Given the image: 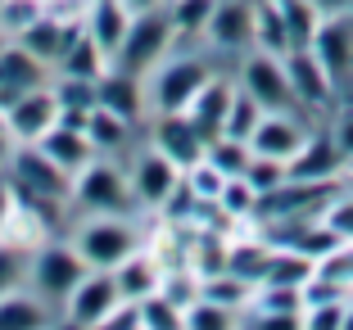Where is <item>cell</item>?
Wrapping results in <instances>:
<instances>
[{
    "label": "cell",
    "instance_id": "23",
    "mask_svg": "<svg viewBox=\"0 0 353 330\" xmlns=\"http://www.w3.org/2000/svg\"><path fill=\"white\" fill-rule=\"evenodd\" d=\"M114 280H118V294H123V299H145V294H154L159 285H163V267H159V258L154 254H150L145 245L136 249L132 258H123L114 267Z\"/></svg>",
    "mask_w": 353,
    "mask_h": 330
},
{
    "label": "cell",
    "instance_id": "39",
    "mask_svg": "<svg viewBox=\"0 0 353 330\" xmlns=\"http://www.w3.org/2000/svg\"><path fill=\"white\" fill-rule=\"evenodd\" d=\"M353 299V294H349ZM349 299H335V303H308L303 308V330H344V308Z\"/></svg>",
    "mask_w": 353,
    "mask_h": 330
},
{
    "label": "cell",
    "instance_id": "26",
    "mask_svg": "<svg viewBox=\"0 0 353 330\" xmlns=\"http://www.w3.org/2000/svg\"><path fill=\"white\" fill-rule=\"evenodd\" d=\"M272 254H276V245H272L268 236L263 240H231V258H227V271L240 280H250V285H259L263 271H268Z\"/></svg>",
    "mask_w": 353,
    "mask_h": 330
},
{
    "label": "cell",
    "instance_id": "20",
    "mask_svg": "<svg viewBox=\"0 0 353 330\" xmlns=\"http://www.w3.org/2000/svg\"><path fill=\"white\" fill-rule=\"evenodd\" d=\"M50 77H54V68L46 59H37L23 41H14V37L5 41V50H0V86L32 91V86H46Z\"/></svg>",
    "mask_w": 353,
    "mask_h": 330
},
{
    "label": "cell",
    "instance_id": "37",
    "mask_svg": "<svg viewBox=\"0 0 353 330\" xmlns=\"http://www.w3.org/2000/svg\"><path fill=\"white\" fill-rule=\"evenodd\" d=\"M28 262H32L28 249L10 245V240H0V294H10V289L28 285Z\"/></svg>",
    "mask_w": 353,
    "mask_h": 330
},
{
    "label": "cell",
    "instance_id": "6",
    "mask_svg": "<svg viewBox=\"0 0 353 330\" xmlns=\"http://www.w3.org/2000/svg\"><path fill=\"white\" fill-rule=\"evenodd\" d=\"M236 82L263 104V109H276V114H303L299 100H294V86L285 77V54H268V50H245L236 63ZM308 118V114H303Z\"/></svg>",
    "mask_w": 353,
    "mask_h": 330
},
{
    "label": "cell",
    "instance_id": "28",
    "mask_svg": "<svg viewBox=\"0 0 353 330\" xmlns=\"http://www.w3.org/2000/svg\"><path fill=\"white\" fill-rule=\"evenodd\" d=\"M312 271H317V262L308 258V254H299V249L290 245H276V254H272L268 271H263L259 285H294L303 289V280H312Z\"/></svg>",
    "mask_w": 353,
    "mask_h": 330
},
{
    "label": "cell",
    "instance_id": "10",
    "mask_svg": "<svg viewBox=\"0 0 353 330\" xmlns=\"http://www.w3.org/2000/svg\"><path fill=\"white\" fill-rule=\"evenodd\" d=\"M199 45L218 54H245L254 50V0H218Z\"/></svg>",
    "mask_w": 353,
    "mask_h": 330
},
{
    "label": "cell",
    "instance_id": "21",
    "mask_svg": "<svg viewBox=\"0 0 353 330\" xmlns=\"http://www.w3.org/2000/svg\"><path fill=\"white\" fill-rule=\"evenodd\" d=\"M37 145H41L46 154H50L54 163L63 167V172H73V176H77V172H82V167L95 158L91 136H86L82 127H68V123H54V127H50V132H46Z\"/></svg>",
    "mask_w": 353,
    "mask_h": 330
},
{
    "label": "cell",
    "instance_id": "36",
    "mask_svg": "<svg viewBox=\"0 0 353 330\" xmlns=\"http://www.w3.org/2000/svg\"><path fill=\"white\" fill-rule=\"evenodd\" d=\"M208 163L222 167L227 176H240L245 163H250V141H236V136H218V141H208Z\"/></svg>",
    "mask_w": 353,
    "mask_h": 330
},
{
    "label": "cell",
    "instance_id": "9",
    "mask_svg": "<svg viewBox=\"0 0 353 330\" xmlns=\"http://www.w3.org/2000/svg\"><path fill=\"white\" fill-rule=\"evenodd\" d=\"M118 299H123V294H118L114 271H86V276L77 280V289L63 299L59 321L63 326H77V330H100L104 312L114 308Z\"/></svg>",
    "mask_w": 353,
    "mask_h": 330
},
{
    "label": "cell",
    "instance_id": "14",
    "mask_svg": "<svg viewBox=\"0 0 353 330\" xmlns=\"http://www.w3.org/2000/svg\"><path fill=\"white\" fill-rule=\"evenodd\" d=\"M150 145H154L163 158H172L181 172L195 167L199 158L208 154V141L195 132V123H190L186 114H159V118H150Z\"/></svg>",
    "mask_w": 353,
    "mask_h": 330
},
{
    "label": "cell",
    "instance_id": "40",
    "mask_svg": "<svg viewBox=\"0 0 353 330\" xmlns=\"http://www.w3.org/2000/svg\"><path fill=\"white\" fill-rule=\"evenodd\" d=\"M168 294V299L176 303V308H186V303H195L199 299V276L190 267H181V271H163V285H159Z\"/></svg>",
    "mask_w": 353,
    "mask_h": 330
},
{
    "label": "cell",
    "instance_id": "2",
    "mask_svg": "<svg viewBox=\"0 0 353 330\" xmlns=\"http://www.w3.org/2000/svg\"><path fill=\"white\" fill-rule=\"evenodd\" d=\"M68 245L77 249V258L91 271H114L123 258H132L145 245V231H141L136 213H86L68 231Z\"/></svg>",
    "mask_w": 353,
    "mask_h": 330
},
{
    "label": "cell",
    "instance_id": "24",
    "mask_svg": "<svg viewBox=\"0 0 353 330\" xmlns=\"http://www.w3.org/2000/svg\"><path fill=\"white\" fill-rule=\"evenodd\" d=\"M82 23H86V32H91V41L100 45L109 59H114V50H118V41H123V32H127V23H132V14H127L118 0H86Z\"/></svg>",
    "mask_w": 353,
    "mask_h": 330
},
{
    "label": "cell",
    "instance_id": "38",
    "mask_svg": "<svg viewBox=\"0 0 353 330\" xmlns=\"http://www.w3.org/2000/svg\"><path fill=\"white\" fill-rule=\"evenodd\" d=\"M181 176H186V186L195 190V199H218L222 186H227V172H222V167H213L208 158H199V163L186 167Z\"/></svg>",
    "mask_w": 353,
    "mask_h": 330
},
{
    "label": "cell",
    "instance_id": "16",
    "mask_svg": "<svg viewBox=\"0 0 353 330\" xmlns=\"http://www.w3.org/2000/svg\"><path fill=\"white\" fill-rule=\"evenodd\" d=\"M95 104L114 109V114L132 118V123H150V109H145V77L123 68H104L100 82H95Z\"/></svg>",
    "mask_w": 353,
    "mask_h": 330
},
{
    "label": "cell",
    "instance_id": "19",
    "mask_svg": "<svg viewBox=\"0 0 353 330\" xmlns=\"http://www.w3.org/2000/svg\"><path fill=\"white\" fill-rule=\"evenodd\" d=\"M54 321H59V308H50L32 285L0 294V330H46Z\"/></svg>",
    "mask_w": 353,
    "mask_h": 330
},
{
    "label": "cell",
    "instance_id": "34",
    "mask_svg": "<svg viewBox=\"0 0 353 330\" xmlns=\"http://www.w3.org/2000/svg\"><path fill=\"white\" fill-rule=\"evenodd\" d=\"M218 208L231 222H254V213H259V190H254L245 176H227V186H222V195H218Z\"/></svg>",
    "mask_w": 353,
    "mask_h": 330
},
{
    "label": "cell",
    "instance_id": "8",
    "mask_svg": "<svg viewBox=\"0 0 353 330\" xmlns=\"http://www.w3.org/2000/svg\"><path fill=\"white\" fill-rule=\"evenodd\" d=\"M285 77H290L294 86V100H299V109L317 123V118H326L335 109V95H340V86L331 82V72L322 68V59L308 50V45H294V50H285Z\"/></svg>",
    "mask_w": 353,
    "mask_h": 330
},
{
    "label": "cell",
    "instance_id": "30",
    "mask_svg": "<svg viewBox=\"0 0 353 330\" xmlns=\"http://www.w3.org/2000/svg\"><path fill=\"white\" fill-rule=\"evenodd\" d=\"M268 114L259 100H254L245 86L236 82V95H231V109H227V123H222V136H236V141H250L254 127H259V118Z\"/></svg>",
    "mask_w": 353,
    "mask_h": 330
},
{
    "label": "cell",
    "instance_id": "29",
    "mask_svg": "<svg viewBox=\"0 0 353 330\" xmlns=\"http://www.w3.org/2000/svg\"><path fill=\"white\" fill-rule=\"evenodd\" d=\"M213 5L218 0H168V19L176 28V41H199L213 19Z\"/></svg>",
    "mask_w": 353,
    "mask_h": 330
},
{
    "label": "cell",
    "instance_id": "13",
    "mask_svg": "<svg viewBox=\"0 0 353 330\" xmlns=\"http://www.w3.org/2000/svg\"><path fill=\"white\" fill-rule=\"evenodd\" d=\"M127 176H132L136 204L163 208V199L172 195L176 181H181V167H176L172 158H163L154 145H145V149H136V154H132V163H127Z\"/></svg>",
    "mask_w": 353,
    "mask_h": 330
},
{
    "label": "cell",
    "instance_id": "45",
    "mask_svg": "<svg viewBox=\"0 0 353 330\" xmlns=\"http://www.w3.org/2000/svg\"><path fill=\"white\" fill-rule=\"evenodd\" d=\"M118 5H123L127 14H145V10H163L168 0H118Z\"/></svg>",
    "mask_w": 353,
    "mask_h": 330
},
{
    "label": "cell",
    "instance_id": "15",
    "mask_svg": "<svg viewBox=\"0 0 353 330\" xmlns=\"http://www.w3.org/2000/svg\"><path fill=\"white\" fill-rule=\"evenodd\" d=\"M308 50L322 59V68L331 72L335 86H349V77H353V14H344V19H322V28L312 32Z\"/></svg>",
    "mask_w": 353,
    "mask_h": 330
},
{
    "label": "cell",
    "instance_id": "46",
    "mask_svg": "<svg viewBox=\"0 0 353 330\" xmlns=\"http://www.w3.org/2000/svg\"><path fill=\"white\" fill-rule=\"evenodd\" d=\"M10 145H14L10 132H0V167H5V158H10Z\"/></svg>",
    "mask_w": 353,
    "mask_h": 330
},
{
    "label": "cell",
    "instance_id": "41",
    "mask_svg": "<svg viewBox=\"0 0 353 330\" xmlns=\"http://www.w3.org/2000/svg\"><path fill=\"white\" fill-rule=\"evenodd\" d=\"M41 10H46V0H5V5H0V28L10 32V37H19Z\"/></svg>",
    "mask_w": 353,
    "mask_h": 330
},
{
    "label": "cell",
    "instance_id": "50",
    "mask_svg": "<svg viewBox=\"0 0 353 330\" xmlns=\"http://www.w3.org/2000/svg\"><path fill=\"white\" fill-rule=\"evenodd\" d=\"M0 5H5V0H0Z\"/></svg>",
    "mask_w": 353,
    "mask_h": 330
},
{
    "label": "cell",
    "instance_id": "47",
    "mask_svg": "<svg viewBox=\"0 0 353 330\" xmlns=\"http://www.w3.org/2000/svg\"><path fill=\"white\" fill-rule=\"evenodd\" d=\"M344 181H349V186H353V158H349V163H344Z\"/></svg>",
    "mask_w": 353,
    "mask_h": 330
},
{
    "label": "cell",
    "instance_id": "11",
    "mask_svg": "<svg viewBox=\"0 0 353 330\" xmlns=\"http://www.w3.org/2000/svg\"><path fill=\"white\" fill-rule=\"evenodd\" d=\"M312 127L317 123L303 118V114H276V109H268V114L259 118V127H254V136H250V149L254 154H272V158H285V163H290L303 145H308Z\"/></svg>",
    "mask_w": 353,
    "mask_h": 330
},
{
    "label": "cell",
    "instance_id": "25",
    "mask_svg": "<svg viewBox=\"0 0 353 330\" xmlns=\"http://www.w3.org/2000/svg\"><path fill=\"white\" fill-rule=\"evenodd\" d=\"M254 50H268V54L294 50L290 28H285V19H281L276 0H254Z\"/></svg>",
    "mask_w": 353,
    "mask_h": 330
},
{
    "label": "cell",
    "instance_id": "5",
    "mask_svg": "<svg viewBox=\"0 0 353 330\" xmlns=\"http://www.w3.org/2000/svg\"><path fill=\"white\" fill-rule=\"evenodd\" d=\"M86 262L77 258V249L68 240H46V245L32 249V262H28V285L41 294L50 308H63V299L77 289V280L86 276Z\"/></svg>",
    "mask_w": 353,
    "mask_h": 330
},
{
    "label": "cell",
    "instance_id": "1",
    "mask_svg": "<svg viewBox=\"0 0 353 330\" xmlns=\"http://www.w3.org/2000/svg\"><path fill=\"white\" fill-rule=\"evenodd\" d=\"M213 63H208L204 50H168L154 68L145 72V109L150 118L159 114H186L190 100L199 95V86L213 77Z\"/></svg>",
    "mask_w": 353,
    "mask_h": 330
},
{
    "label": "cell",
    "instance_id": "48",
    "mask_svg": "<svg viewBox=\"0 0 353 330\" xmlns=\"http://www.w3.org/2000/svg\"><path fill=\"white\" fill-rule=\"evenodd\" d=\"M5 41H10V32H5V28H0V50H5Z\"/></svg>",
    "mask_w": 353,
    "mask_h": 330
},
{
    "label": "cell",
    "instance_id": "33",
    "mask_svg": "<svg viewBox=\"0 0 353 330\" xmlns=\"http://www.w3.org/2000/svg\"><path fill=\"white\" fill-rule=\"evenodd\" d=\"M50 86H54V95H59V114H91L95 109V82H86V77L54 72Z\"/></svg>",
    "mask_w": 353,
    "mask_h": 330
},
{
    "label": "cell",
    "instance_id": "18",
    "mask_svg": "<svg viewBox=\"0 0 353 330\" xmlns=\"http://www.w3.org/2000/svg\"><path fill=\"white\" fill-rule=\"evenodd\" d=\"M290 176L294 181H344V154L335 149L326 127H312L308 145L290 158Z\"/></svg>",
    "mask_w": 353,
    "mask_h": 330
},
{
    "label": "cell",
    "instance_id": "22",
    "mask_svg": "<svg viewBox=\"0 0 353 330\" xmlns=\"http://www.w3.org/2000/svg\"><path fill=\"white\" fill-rule=\"evenodd\" d=\"M132 118L114 114V109H104V104H95L91 114H86V127L82 132L91 136L95 154H109V158H123L127 149H132Z\"/></svg>",
    "mask_w": 353,
    "mask_h": 330
},
{
    "label": "cell",
    "instance_id": "49",
    "mask_svg": "<svg viewBox=\"0 0 353 330\" xmlns=\"http://www.w3.org/2000/svg\"><path fill=\"white\" fill-rule=\"evenodd\" d=\"M0 132H5V114H0Z\"/></svg>",
    "mask_w": 353,
    "mask_h": 330
},
{
    "label": "cell",
    "instance_id": "7",
    "mask_svg": "<svg viewBox=\"0 0 353 330\" xmlns=\"http://www.w3.org/2000/svg\"><path fill=\"white\" fill-rule=\"evenodd\" d=\"M0 172L10 176L14 186H23V190H41V195H59V199L73 195V172H63L37 141H14L10 158H5Z\"/></svg>",
    "mask_w": 353,
    "mask_h": 330
},
{
    "label": "cell",
    "instance_id": "42",
    "mask_svg": "<svg viewBox=\"0 0 353 330\" xmlns=\"http://www.w3.org/2000/svg\"><path fill=\"white\" fill-rule=\"evenodd\" d=\"M326 132H331L335 149L344 154V163L353 158V104H340V109H331V123H326Z\"/></svg>",
    "mask_w": 353,
    "mask_h": 330
},
{
    "label": "cell",
    "instance_id": "32",
    "mask_svg": "<svg viewBox=\"0 0 353 330\" xmlns=\"http://www.w3.org/2000/svg\"><path fill=\"white\" fill-rule=\"evenodd\" d=\"M240 176H245V181L259 190V199H263V195H272V190H281L285 181H290V163H285V158H272V154H254L250 149V163H245Z\"/></svg>",
    "mask_w": 353,
    "mask_h": 330
},
{
    "label": "cell",
    "instance_id": "12",
    "mask_svg": "<svg viewBox=\"0 0 353 330\" xmlns=\"http://www.w3.org/2000/svg\"><path fill=\"white\" fill-rule=\"evenodd\" d=\"M54 123H59V95H54L50 82L23 91L19 100L10 104V114H5V132H10V141H41Z\"/></svg>",
    "mask_w": 353,
    "mask_h": 330
},
{
    "label": "cell",
    "instance_id": "44",
    "mask_svg": "<svg viewBox=\"0 0 353 330\" xmlns=\"http://www.w3.org/2000/svg\"><path fill=\"white\" fill-rule=\"evenodd\" d=\"M10 208H14V190H10V181H5V172H0V231H5V217H10Z\"/></svg>",
    "mask_w": 353,
    "mask_h": 330
},
{
    "label": "cell",
    "instance_id": "43",
    "mask_svg": "<svg viewBox=\"0 0 353 330\" xmlns=\"http://www.w3.org/2000/svg\"><path fill=\"white\" fill-rule=\"evenodd\" d=\"M100 330H141V303L136 299H118L114 308L104 312Z\"/></svg>",
    "mask_w": 353,
    "mask_h": 330
},
{
    "label": "cell",
    "instance_id": "27",
    "mask_svg": "<svg viewBox=\"0 0 353 330\" xmlns=\"http://www.w3.org/2000/svg\"><path fill=\"white\" fill-rule=\"evenodd\" d=\"M109 68V54L100 50V45L91 41V32H82L68 50L59 54V63H54V72H68V77H86V82H100V72Z\"/></svg>",
    "mask_w": 353,
    "mask_h": 330
},
{
    "label": "cell",
    "instance_id": "31",
    "mask_svg": "<svg viewBox=\"0 0 353 330\" xmlns=\"http://www.w3.org/2000/svg\"><path fill=\"white\" fill-rule=\"evenodd\" d=\"M231 326H240V312L222 308V303L204 299V294L181 308V330H231Z\"/></svg>",
    "mask_w": 353,
    "mask_h": 330
},
{
    "label": "cell",
    "instance_id": "4",
    "mask_svg": "<svg viewBox=\"0 0 353 330\" xmlns=\"http://www.w3.org/2000/svg\"><path fill=\"white\" fill-rule=\"evenodd\" d=\"M172 45H176V28H172V19H168V5L163 10L132 14V23H127V32H123V41H118L114 59H109V68H123V72L145 77Z\"/></svg>",
    "mask_w": 353,
    "mask_h": 330
},
{
    "label": "cell",
    "instance_id": "35",
    "mask_svg": "<svg viewBox=\"0 0 353 330\" xmlns=\"http://www.w3.org/2000/svg\"><path fill=\"white\" fill-rule=\"evenodd\" d=\"M141 330H181V308L168 299L163 289L141 299Z\"/></svg>",
    "mask_w": 353,
    "mask_h": 330
},
{
    "label": "cell",
    "instance_id": "3",
    "mask_svg": "<svg viewBox=\"0 0 353 330\" xmlns=\"http://www.w3.org/2000/svg\"><path fill=\"white\" fill-rule=\"evenodd\" d=\"M68 204L82 208V213H136V190H132V176H127V163L109 154H95L82 172L73 176V195Z\"/></svg>",
    "mask_w": 353,
    "mask_h": 330
},
{
    "label": "cell",
    "instance_id": "17",
    "mask_svg": "<svg viewBox=\"0 0 353 330\" xmlns=\"http://www.w3.org/2000/svg\"><path fill=\"white\" fill-rule=\"evenodd\" d=\"M231 95H236V77L213 72V77L199 86V95L190 100L186 118L195 123V132L204 136V141H218V136H222V123H227V109H231Z\"/></svg>",
    "mask_w": 353,
    "mask_h": 330
}]
</instances>
